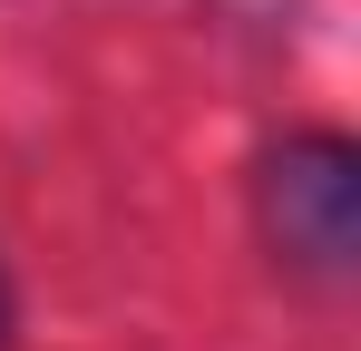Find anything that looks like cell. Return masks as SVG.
Returning <instances> with one entry per match:
<instances>
[{"instance_id": "cell-1", "label": "cell", "mask_w": 361, "mask_h": 351, "mask_svg": "<svg viewBox=\"0 0 361 351\" xmlns=\"http://www.w3.org/2000/svg\"><path fill=\"white\" fill-rule=\"evenodd\" d=\"M254 215H264V244H274L293 273L342 283L361 264V147L342 127L283 137V147L264 156V176H254Z\"/></svg>"}, {"instance_id": "cell-2", "label": "cell", "mask_w": 361, "mask_h": 351, "mask_svg": "<svg viewBox=\"0 0 361 351\" xmlns=\"http://www.w3.org/2000/svg\"><path fill=\"white\" fill-rule=\"evenodd\" d=\"M10 322H20V302H10V273H0V342H10Z\"/></svg>"}]
</instances>
